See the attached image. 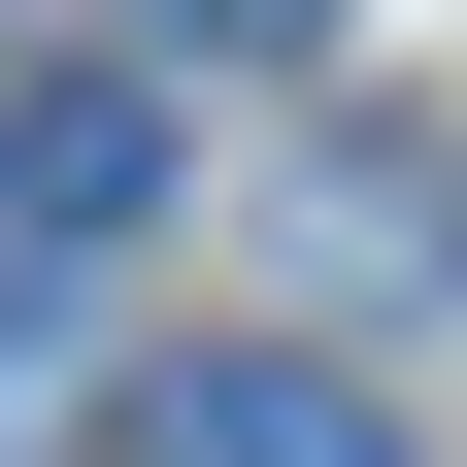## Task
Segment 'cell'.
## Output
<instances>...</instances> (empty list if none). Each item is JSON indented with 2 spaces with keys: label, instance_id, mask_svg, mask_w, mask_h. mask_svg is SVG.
Listing matches in <instances>:
<instances>
[{
  "label": "cell",
  "instance_id": "obj_4",
  "mask_svg": "<svg viewBox=\"0 0 467 467\" xmlns=\"http://www.w3.org/2000/svg\"><path fill=\"white\" fill-rule=\"evenodd\" d=\"M34 434H67V301H0V467H34Z\"/></svg>",
  "mask_w": 467,
  "mask_h": 467
},
{
  "label": "cell",
  "instance_id": "obj_3",
  "mask_svg": "<svg viewBox=\"0 0 467 467\" xmlns=\"http://www.w3.org/2000/svg\"><path fill=\"white\" fill-rule=\"evenodd\" d=\"M167 34H201V67H301V34H368V0H167Z\"/></svg>",
  "mask_w": 467,
  "mask_h": 467
},
{
  "label": "cell",
  "instance_id": "obj_2",
  "mask_svg": "<svg viewBox=\"0 0 467 467\" xmlns=\"http://www.w3.org/2000/svg\"><path fill=\"white\" fill-rule=\"evenodd\" d=\"M0 201H34V234L100 267V234L167 201V100H134V67H67V100H0Z\"/></svg>",
  "mask_w": 467,
  "mask_h": 467
},
{
  "label": "cell",
  "instance_id": "obj_1",
  "mask_svg": "<svg viewBox=\"0 0 467 467\" xmlns=\"http://www.w3.org/2000/svg\"><path fill=\"white\" fill-rule=\"evenodd\" d=\"M134 467H400V434H368V368L234 334V368H167V400H134Z\"/></svg>",
  "mask_w": 467,
  "mask_h": 467
}]
</instances>
